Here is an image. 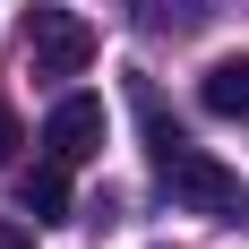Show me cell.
I'll use <instances>...</instances> for the list:
<instances>
[{
	"label": "cell",
	"mask_w": 249,
	"mask_h": 249,
	"mask_svg": "<svg viewBox=\"0 0 249 249\" xmlns=\"http://www.w3.org/2000/svg\"><path fill=\"white\" fill-rule=\"evenodd\" d=\"M155 172H163L172 206H189L206 224H249V180L232 172V163H215V155H198V146H172Z\"/></svg>",
	"instance_id": "1"
},
{
	"label": "cell",
	"mask_w": 249,
	"mask_h": 249,
	"mask_svg": "<svg viewBox=\"0 0 249 249\" xmlns=\"http://www.w3.org/2000/svg\"><path fill=\"white\" fill-rule=\"evenodd\" d=\"M26 60H35V77H86L95 69V26L77 9H35L26 18Z\"/></svg>",
	"instance_id": "2"
},
{
	"label": "cell",
	"mask_w": 249,
	"mask_h": 249,
	"mask_svg": "<svg viewBox=\"0 0 249 249\" xmlns=\"http://www.w3.org/2000/svg\"><path fill=\"white\" fill-rule=\"evenodd\" d=\"M103 138H112V112H103L95 95H60V103H52V121H43V146L60 155V163H95Z\"/></svg>",
	"instance_id": "3"
},
{
	"label": "cell",
	"mask_w": 249,
	"mask_h": 249,
	"mask_svg": "<svg viewBox=\"0 0 249 249\" xmlns=\"http://www.w3.org/2000/svg\"><path fill=\"white\" fill-rule=\"evenodd\" d=\"M18 206L35 215V224H69V163H60V155H43V163L18 180Z\"/></svg>",
	"instance_id": "4"
},
{
	"label": "cell",
	"mask_w": 249,
	"mask_h": 249,
	"mask_svg": "<svg viewBox=\"0 0 249 249\" xmlns=\"http://www.w3.org/2000/svg\"><path fill=\"white\" fill-rule=\"evenodd\" d=\"M198 103L215 112V121H249V52L241 60H215V69L198 77Z\"/></svg>",
	"instance_id": "5"
},
{
	"label": "cell",
	"mask_w": 249,
	"mask_h": 249,
	"mask_svg": "<svg viewBox=\"0 0 249 249\" xmlns=\"http://www.w3.org/2000/svg\"><path fill=\"white\" fill-rule=\"evenodd\" d=\"M129 103H138V121H146V146H155V163H163L172 146H189V138H180V121H163V103H155V86H146V77L129 86Z\"/></svg>",
	"instance_id": "6"
},
{
	"label": "cell",
	"mask_w": 249,
	"mask_h": 249,
	"mask_svg": "<svg viewBox=\"0 0 249 249\" xmlns=\"http://www.w3.org/2000/svg\"><path fill=\"white\" fill-rule=\"evenodd\" d=\"M9 155H18V112L0 103V163H9Z\"/></svg>",
	"instance_id": "7"
},
{
	"label": "cell",
	"mask_w": 249,
	"mask_h": 249,
	"mask_svg": "<svg viewBox=\"0 0 249 249\" xmlns=\"http://www.w3.org/2000/svg\"><path fill=\"white\" fill-rule=\"evenodd\" d=\"M0 249H35V232H26V224H0Z\"/></svg>",
	"instance_id": "8"
}]
</instances>
